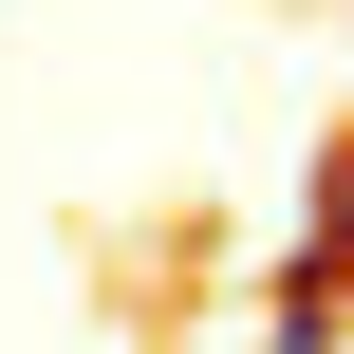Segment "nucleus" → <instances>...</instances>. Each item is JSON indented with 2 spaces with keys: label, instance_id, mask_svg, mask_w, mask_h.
I'll use <instances>...</instances> for the list:
<instances>
[{
  "label": "nucleus",
  "instance_id": "1",
  "mask_svg": "<svg viewBox=\"0 0 354 354\" xmlns=\"http://www.w3.org/2000/svg\"><path fill=\"white\" fill-rule=\"evenodd\" d=\"M299 280H354V149L317 168V224H299Z\"/></svg>",
  "mask_w": 354,
  "mask_h": 354
}]
</instances>
